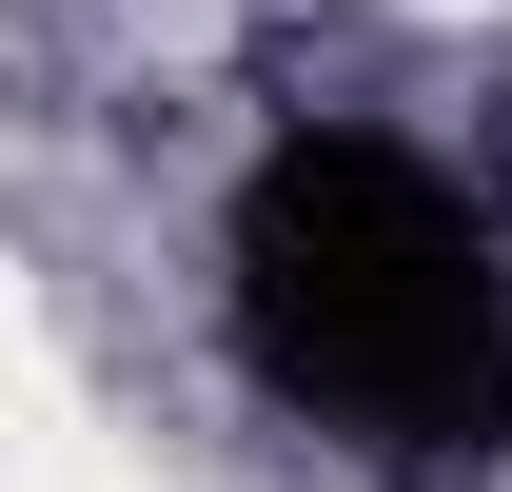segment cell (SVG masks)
Wrapping results in <instances>:
<instances>
[{"label": "cell", "mask_w": 512, "mask_h": 492, "mask_svg": "<svg viewBox=\"0 0 512 492\" xmlns=\"http://www.w3.org/2000/svg\"><path fill=\"white\" fill-rule=\"evenodd\" d=\"M237 355L316 433L453 473L512 433V237L414 158V138L296 119L237 178Z\"/></svg>", "instance_id": "1"}]
</instances>
